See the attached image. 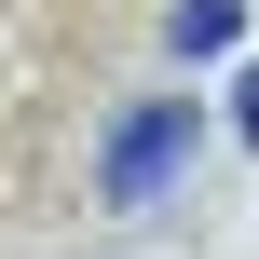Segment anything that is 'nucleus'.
Segmentation results:
<instances>
[{"mask_svg":"<svg viewBox=\"0 0 259 259\" xmlns=\"http://www.w3.org/2000/svg\"><path fill=\"white\" fill-rule=\"evenodd\" d=\"M232 27H246L232 0H178V14H164V41H178V55H232Z\"/></svg>","mask_w":259,"mask_h":259,"instance_id":"nucleus-2","label":"nucleus"},{"mask_svg":"<svg viewBox=\"0 0 259 259\" xmlns=\"http://www.w3.org/2000/svg\"><path fill=\"white\" fill-rule=\"evenodd\" d=\"M191 137H205V123H191V96L123 109V123H109V150H96V191H109V205H164V191H178V164H191Z\"/></svg>","mask_w":259,"mask_h":259,"instance_id":"nucleus-1","label":"nucleus"},{"mask_svg":"<svg viewBox=\"0 0 259 259\" xmlns=\"http://www.w3.org/2000/svg\"><path fill=\"white\" fill-rule=\"evenodd\" d=\"M232 123H246V137H259V68H246V82H232Z\"/></svg>","mask_w":259,"mask_h":259,"instance_id":"nucleus-3","label":"nucleus"}]
</instances>
